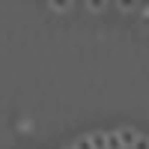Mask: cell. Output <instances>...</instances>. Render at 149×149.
<instances>
[{"label":"cell","instance_id":"6da1fadb","mask_svg":"<svg viewBox=\"0 0 149 149\" xmlns=\"http://www.w3.org/2000/svg\"><path fill=\"white\" fill-rule=\"evenodd\" d=\"M116 137H119V143H122V149H131V143L137 140V131H134V128H122V131L116 134Z\"/></svg>","mask_w":149,"mask_h":149},{"label":"cell","instance_id":"7a4b0ae2","mask_svg":"<svg viewBox=\"0 0 149 149\" xmlns=\"http://www.w3.org/2000/svg\"><path fill=\"white\" fill-rule=\"evenodd\" d=\"M90 146H93V149H104V134H93V137H90Z\"/></svg>","mask_w":149,"mask_h":149},{"label":"cell","instance_id":"3957f363","mask_svg":"<svg viewBox=\"0 0 149 149\" xmlns=\"http://www.w3.org/2000/svg\"><path fill=\"white\" fill-rule=\"evenodd\" d=\"M131 149H149V140L143 137V134H137V140L131 143Z\"/></svg>","mask_w":149,"mask_h":149},{"label":"cell","instance_id":"277c9868","mask_svg":"<svg viewBox=\"0 0 149 149\" xmlns=\"http://www.w3.org/2000/svg\"><path fill=\"white\" fill-rule=\"evenodd\" d=\"M74 149H93V146H90V137H81L78 143H74Z\"/></svg>","mask_w":149,"mask_h":149},{"label":"cell","instance_id":"5b68a950","mask_svg":"<svg viewBox=\"0 0 149 149\" xmlns=\"http://www.w3.org/2000/svg\"><path fill=\"white\" fill-rule=\"evenodd\" d=\"M51 6H54V9H60V12H63V9H69V3H66V0H54Z\"/></svg>","mask_w":149,"mask_h":149},{"label":"cell","instance_id":"8992f818","mask_svg":"<svg viewBox=\"0 0 149 149\" xmlns=\"http://www.w3.org/2000/svg\"><path fill=\"white\" fill-rule=\"evenodd\" d=\"M69 149H74V146H69Z\"/></svg>","mask_w":149,"mask_h":149}]
</instances>
